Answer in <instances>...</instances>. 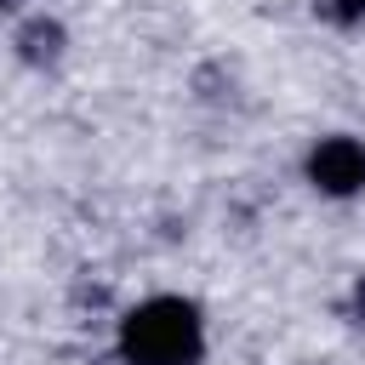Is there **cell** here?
Instances as JSON below:
<instances>
[{
	"label": "cell",
	"instance_id": "cell-6",
	"mask_svg": "<svg viewBox=\"0 0 365 365\" xmlns=\"http://www.w3.org/2000/svg\"><path fill=\"white\" fill-rule=\"evenodd\" d=\"M6 6H11V0H0V11H6Z\"/></svg>",
	"mask_w": 365,
	"mask_h": 365
},
{
	"label": "cell",
	"instance_id": "cell-1",
	"mask_svg": "<svg viewBox=\"0 0 365 365\" xmlns=\"http://www.w3.org/2000/svg\"><path fill=\"white\" fill-rule=\"evenodd\" d=\"M120 359L125 365H200L205 359V319L188 297H148L120 319Z\"/></svg>",
	"mask_w": 365,
	"mask_h": 365
},
{
	"label": "cell",
	"instance_id": "cell-2",
	"mask_svg": "<svg viewBox=\"0 0 365 365\" xmlns=\"http://www.w3.org/2000/svg\"><path fill=\"white\" fill-rule=\"evenodd\" d=\"M308 182L331 200H348L365 188V143L359 137H319L308 148Z\"/></svg>",
	"mask_w": 365,
	"mask_h": 365
},
{
	"label": "cell",
	"instance_id": "cell-4",
	"mask_svg": "<svg viewBox=\"0 0 365 365\" xmlns=\"http://www.w3.org/2000/svg\"><path fill=\"white\" fill-rule=\"evenodd\" d=\"M319 11H325V23H336V29L365 23V0H319Z\"/></svg>",
	"mask_w": 365,
	"mask_h": 365
},
{
	"label": "cell",
	"instance_id": "cell-5",
	"mask_svg": "<svg viewBox=\"0 0 365 365\" xmlns=\"http://www.w3.org/2000/svg\"><path fill=\"white\" fill-rule=\"evenodd\" d=\"M354 319H359V325H365V279H359V285H354Z\"/></svg>",
	"mask_w": 365,
	"mask_h": 365
},
{
	"label": "cell",
	"instance_id": "cell-3",
	"mask_svg": "<svg viewBox=\"0 0 365 365\" xmlns=\"http://www.w3.org/2000/svg\"><path fill=\"white\" fill-rule=\"evenodd\" d=\"M17 57H23V63H34V68L57 63V57H63V23H51V17L23 23V34H17Z\"/></svg>",
	"mask_w": 365,
	"mask_h": 365
}]
</instances>
